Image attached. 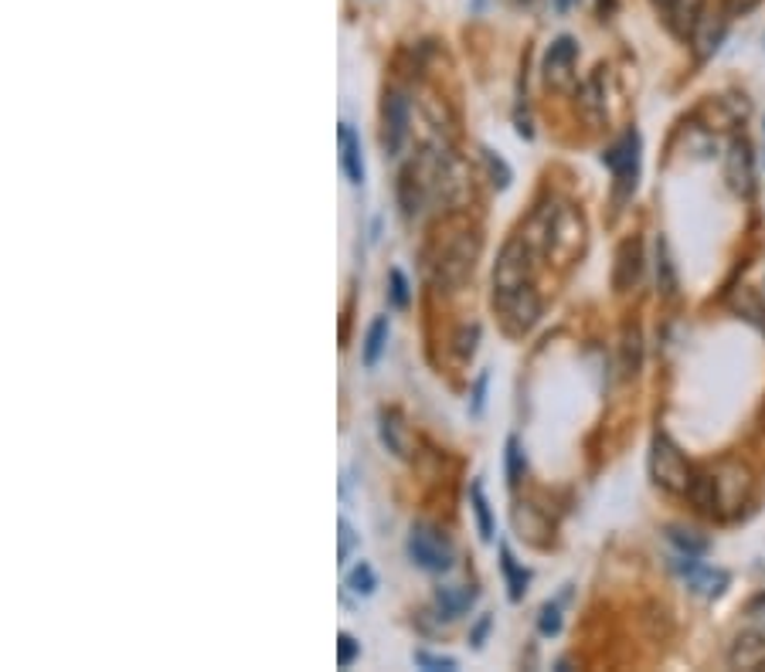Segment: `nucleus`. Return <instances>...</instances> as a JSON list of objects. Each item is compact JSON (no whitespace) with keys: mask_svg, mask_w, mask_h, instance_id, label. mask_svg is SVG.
Masks as SVG:
<instances>
[{"mask_svg":"<svg viewBox=\"0 0 765 672\" xmlns=\"http://www.w3.org/2000/svg\"><path fill=\"white\" fill-rule=\"evenodd\" d=\"M650 479L661 485V490L674 493V496H687L690 482H695V469L687 466L684 452L667 438L657 435L650 445Z\"/></svg>","mask_w":765,"mask_h":672,"instance_id":"obj_1","label":"nucleus"},{"mask_svg":"<svg viewBox=\"0 0 765 672\" xmlns=\"http://www.w3.org/2000/svg\"><path fill=\"white\" fill-rule=\"evenodd\" d=\"M494 310L510 336H524L541 320V295L531 282H524L518 289L494 292Z\"/></svg>","mask_w":765,"mask_h":672,"instance_id":"obj_2","label":"nucleus"},{"mask_svg":"<svg viewBox=\"0 0 765 672\" xmlns=\"http://www.w3.org/2000/svg\"><path fill=\"white\" fill-rule=\"evenodd\" d=\"M409 557H412V564L429 571V574H446L453 568V544L443 530H435L429 527V523H415L412 534H409V544H406Z\"/></svg>","mask_w":765,"mask_h":672,"instance_id":"obj_3","label":"nucleus"},{"mask_svg":"<svg viewBox=\"0 0 765 672\" xmlns=\"http://www.w3.org/2000/svg\"><path fill=\"white\" fill-rule=\"evenodd\" d=\"M640 133L636 130H627L623 136H619L606 154H602V164L612 170V180H616V201H627L633 191H636V180H640Z\"/></svg>","mask_w":765,"mask_h":672,"instance_id":"obj_4","label":"nucleus"},{"mask_svg":"<svg viewBox=\"0 0 765 672\" xmlns=\"http://www.w3.org/2000/svg\"><path fill=\"white\" fill-rule=\"evenodd\" d=\"M477 258H480V235L459 232L440 258V285L459 289L473 276V269H477Z\"/></svg>","mask_w":765,"mask_h":672,"instance_id":"obj_5","label":"nucleus"},{"mask_svg":"<svg viewBox=\"0 0 765 672\" xmlns=\"http://www.w3.org/2000/svg\"><path fill=\"white\" fill-rule=\"evenodd\" d=\"M531 245L524 242V235L510 238L503 245V251L497 255V269H494V292H507V289H518L524 282H531Z\"/></svg>","mask_w":765,"mask_h":672,"instance_id":"obj_6","label":"nucleus"},{"mask_svg":"<svg viewBox=\"0 0 765 672\" xmlns=\"http://www.w3.org/2000/svg\"><path fill=\"white\" fill-rule=\"evenodd\" d=\"M575 61H578L575 37H568V34L555 37L548 52H544V65H541L544 86L555 89V92H568L575 86Z\"/></svg>","mask_w":765,"mask_h":672,"instance_id":"obj_7","label":"nucleus"},{"mask_svg":"<svg viewBox=\"0 0 765 672\" xmlns=\"http://www.w3.org/2000/svg\"><path fill=\"white\" fill-rule=\"evenodd\" d=\"M381 143H385V154H402V146L409 139V126H412V105L406 92H388L385 96V109H381Z\"/></svg>","mask_w":765,"mask_h":672,"instance_id":"obj_8","label":"nucleus"},{"mask_svg":"<svg viewBox=\"0 0 765 672\" xmlns=\"http://www.w3.org/2000/svg\"><path fill=\"white\" fill-rule=\"evenodd\" d=\"M724 180L735 194L752 198L755 191V160H752V146L749 139H732L724 157Z\"/></svg>","mask_w":765,"mask_h":672,"instance_id":"obj_9","label":"nucleus"},{"mask_svg":"<svg viewBox=\"0 0 765 672\" xmlns=\"http://www.w3.org/2000/svg\"><path fill=\"white\" fill-rule=\"evenodd\" d=\"M674 568H677V574H684V578H687V587L695 591V594H701V597H718V594L728 587V574H724V571H714V568L698 564V557L680 553V557L674 560Z\"/></svg>","mask_w":765,"mask_h":672,"instance_id":"obj_10","label":"nucleus"},{"mask_svg":"<svg viewBox=\"0 0 765 672\" xmlns=\"http://www.w3.org/2000/svg\"><path fill=\"white\" fill-rule=\"evenodd\" d=\"M728 665L739 672L765 669V635L762 631H739L735 642L728 646Z\"/></svg>","mask_w":765,"mask_h":672,"instance_id":"obj_11","label":"nucleus"},{"mask_svg":"<svg viewBox=\"0 0 765 672\" xmlns=\"http://www.w3.org/2000/svg\"><path fill=\"white\" fill-rule=\"evenodd\" d=\"M477 597H480V591L473 587V584H450V587L435 591L432 605H435V612H440V618L456 621V618H463L473 605H477Z\"/></svg>","mask_w":765,"mask_h":672,"instance_id":"obj_12","label":"nucleus"},{"mask_svg":"<svg viewBox=\"0 0 765 672\" xmlns=\"http://www.w3.org/2000/svg\"><path fill=\"white\" fill-rule=\"evenodd\" d=\"M664 14H667V24H670V31L680 37V42H690V34L698 31L701 18L708 11H705V0H674Z\"/></svg>","mask_w":765,"mask_h":672,"instance_id":"obj_13","label":"nucleus"},{"mask_svg":"<svg viewBox=\"0 0 765 672\" xmlns=\"http://www.w3.org/2000/svg\"><path fill=\"white\" fill-rule=\"evenodd\" d=\"M640 269H643V245L636 238L623 242V248H619V255H616V289L619 292L633 289L640 279Z\"/></svg>","mask_w":765,"mask_h":672,"instance_id":"obj_14","label":"nucleus"},{"mask_svg":"<svg viewBox=\"0 0 765 672\" xmlns=\"http://www.w3.org/2000/svg\"><path fill=\"white\" fill-rule=\"evenodd\" d=\"M337 143H341V167L351 183H364V157H361V139L351 123L337 126Z\"/></svg>","mask_w":765,"mask_h":672,"instance_id":"obj_15","label":"nucleus"},{"mask_svg":"<svg viewBox=\"0 0 765 672\" xmlns=\"http://www.w3.org/2000/svg\"><path fill=\"white\" fill-rule=\"evenodd\" d=\"M690 503L705 516H721V490H718V472H701L690 482Z\"/></svg>","mask_w":765,"mask_h":672,"instance_id":"obj_16","label":"nucleus"},{"mask_svg":"<svg viewBox=\"0 0 765 672\" xmlns=\"http://www.w3.org/2000/svg\"><path fill=\"white\" fill-rule=\"evenodd\" d=\"M721 42H724V18L705 14L701 24H698V31L690 34V45H695L698 61H708V58L721 48Z\"/></svg>","mask_w":765,"mask_h":672,"instance_id":"obj_17","label":"nucleus"},{"mask_svg":"<svg viewBox=\"0 0 765 672\" xmlns=\"http://www.w3.org/2000/svg\"><path fill=\"white\" fill-rule=\"evenodd\" d=\"M378 422H381L378 432H381V441H385L388 452L398 456V459H409L412 456V441H409V432H406L402 418H398L395 411H381Z\"/></svg>","mask_w":765,"mask_h":672,"instance_id":"obj_18","label":"nucleus"},{"mask_svg":"<svg viewBox=\"0 0 765 672\" xmlns=\"http://www.w3.org/2000/svg\"><path fill=\"white\" fill-rule=\"evenodd\" d=\"M500 571H503V581H507V597H510V602H521L531 574L518 564V557L510 553V547H500Z\"/></svg>","mask_w":765,"mask_h":672,"instance_id":"obj_19","label":"nucleus"},{"mask_svg":"<svg viewBox=\"0 0 765 672\" xmlns=\"http://www.w3.org/2000/svg\"><path fill=\"white\" fill-rule=\"evenodd\" d=\"M388 333H391L388 316H375V323L368 326V336H364V347H361L364 367H378V360H381V354L388 347Z\"/></svg>","mask_w":765,"mask_h":672,"instance_id":"obj_20","label":"nucleus"},{"mask_svg":"<svg viewBox=\"0 0 765 672\" xmlns=\"http://www.w3.org/2000/svg\"><path fill=\"white\" fill-rule=\"evenodd\" d=\"M469 503H473V513H477V530H480V540H494V530H497V523H494V509H490V500L484 493V485L480 482H473V490H469Z\"/></svg>","mask_w":765,"mask_h":672,"instance_id":"obj_21","label":"nucleus"},{"mask_svg":"<svg viewBox=\"0 0 765 672\" xmlns=\"http://www.w3.org/2000/svg\"><path fill=\"white\" fill-rule=\"evenodd\" d=\"M599 86H602V68L592 75V79L581 86V109L589 112V120L592 123H602L606 120V96L599 92Z\"/></svg>","mask_w":765,"mask_h":672,"instance_id":"obj_22","label":"nucleus"},{"mask_svg":"<svg viewBox=\"0 0 765 672\" xmlns=\"http://www.w3.org/2000/svg\"><path fill=\"white\" fill-rule=\"evenodd\" d=\"M657 285L667 299L677 295V269H674V258H670V248L664 238L657 242Z\"/></svg>","mask_w":765,"mask_h":672,"instance_id":"obj_23","label":"nucleus"},{"mask_svg":"<svg viewBox=\"0 0 765 672\" xmlns=\"http://www.w3.org/2000/svg\"><path fill=\"white\" fill-rule=\"evenodd\" d=\"M667 540H670L680 553H687V557H705V553H708V537H698L695 530L670 527V530H667Z\"/></svg>","mask_w":765,"mask_h":672,"instance_id":"obj_24","label":"nucleus"},{"mask_svg":"<svg viewBox=\"0 0 765 672\" xmlns=\"http://www.w3.org/2000/svg\"><path fill=\"white\" fill-rule=\"evenodd\" d=\"M480 157H484V164H487L490 183L497 187V191H507L510 180H514V170H510V167H507V160H503L500 154H494L490 146H484V149H480Z\"/></svg>","mask_w":765,"mask_h":672,"instance_id":"obj_25","label":"nucleus"},{"mask_svg":"<svg viewBox=\"0 0 765 672\" xmlns=\"http://www.w3.org/2000/svg\"><path fill=\"white\" fill-rule=\"evenodd\" d=\"M347 587H351L354 594H361V597L375 594L378 578H375V568L368 564V560H361V564H354V568H351V574H347Z\"/></svg>","mask_w":765,"mask_h":672,"instance_id":"obj_26","label":"nucleus"},{"mask_svg":"<svg viewBox=\"0 0 765 672\" xmlns=\"http://www.w3.org/2000/svg\"><path fill=\"white\" fill-rule=\"evenodd\" d=\"M388 299H391L395 310H409L412 306V285H409V279H406L402 269H391L388 272Z\"/></svg>","mask_w":765,"mask_h":672,"instance_id":"obj_27","label":"nucleus"},{"mask_svg":"<svg viewBox=\"0 0 765 672\" xmlns=\"http://www.w3.org/2000/svg\"><path fill=\"white\" fill-rule=\"evenodd\" d=\"M507 482L510 485H518L521 482V475H524V448H521V438H514L510 435L507 438Z\"/></svg>","mask_w":765,"mask_h":672,"instance_id":"obj_28","label":"nucleus"},{"mask_svg":"<svg viewBox=\"0 0 765 672\" xmlns=\"http://www.w3.org/2000/svg\"><path fill=\"white\" fill-rule=\"evenodd\" d=\"M640 354H643L640 329H627V336H623V373L627 378H633V373L640 370Z\"/></svg>","mask_w":765,"mask_h":672,"instance_id":"obj_29","label":"nucleus"},{"mask_svg":"<svg viewBox=\"0 0 765 672\" xmlns=\"http://www.w3.org/2000/svg\"><path fill=\"white\" fill-rule=\"evenodd\" d=\"M412 662H415L419 669H429V672H453V669H459L456 659H450V656H432V652H425V649L412 652Z\"/></svg>","mask_w":765,"mask_h":672,"instance_id":"obj_30","label":"nucleus"},{"mask_svg":"<svg viewBox=\"0 0 765 672\" xmlns=\"http://www.w3.org/2000/svg\"><path fill=\"white\" fill-rule=\"evenodd\" d=\"M477 344H480V326H477V323L463 326V329L456 333V354H459L463 360H469L473 354H477Z\"/></svg>","mask_w":765,"mask_h":672,"instance_id":"obj_31","label":"nucleus"},{"mask_svg":"<svg viewBox=\"0 0 765 672\" xmlns=\"http://www.w3.org/2000/svg\"><path fill=\"white\" fill-rule=\"evenodd\" d=\"M354 544H357L354 527L347 519H337V564H347L351 553H354Z\"/></svg>","mask_w":765,"mask_h":672,"instance_id":"obj_32","label":"nucleus"},{"mask_svg":"<svg viewBox=\"0 0 765 672\" xmlns=\"http://www.w3.org/2000/svg\"><path fill=\"white\" fill-rule=\"evenodd\" d=\"M357 656H361V642H354V635L341 631V639H337V665L347 669V665H354Z\"/></svg>","mask_w":765,"mask_h":672,"instance_id":"obj_33","label":"nucleus"},{"mask_svg":"<svg viewBox=\"0 0 765 672\" xmlns=\"http://www.w3.org/2000/svg\"><path fill=\"white\" fill-rule=\"evenodd\" d=\"M537 631H541V635H558V631H562V612H558V605H544V608H541Z\"/></svg>","mask_w":765,"mask_h":672,"instance_id":"obj_34","label":"nucleus"},{"mask_svg":"<svg viewBox=\"0 0 765 672\" xmlns=\"http://www.w3.org/2000/svg\"><path fill=\"white\" fill-rule=\"evenodd\" d=\"M487 384H490V373L487 370H480V378H477V384H473V401H469V411L473 415H484V404H487Z\"/></svg>","mask_w":765,"mask_h":672,"instance_id":"obj_35","label":"nucleus"},{"mask_svg":"<svg viewBox=\"0 0 765 672\" xmlns=\"http://www.w3.org/2000/svg\"><path fill=\"white\" fill-rule=\"evenodd\" d=\"M490 628H494V615H484L477 625H473V628H469V649H477V652H480V649L487 646Z\"/></svg>","mask_w":765,"mask_h":672,"instance_id":"obj_36","label":"nucleus"},{"mask_svg":"<svg viewBox=\"0 0 765 672\" xmlns=\"http://www.w3.org/2000/svg\"><path fill=\"white\" fill-rule=\"evenodd\" d=\"M758 4H762V0H724V18H745Z\"/></svg>","mask_w":765,"mask_h":672,"instance_id":"obj_37","label":"nucleus"},{"mask_svg":"<svg viewBox=\"0 0 765 672\" xmlns=\"http://www.w3.org/2000/svg\"><path fill=\"white\" fill-rule=\"evenodd\" d=\"M575 4H578V0H555V11H562V14H565V11H572Z\"/></svg>","mask_w":765,"mask_h":672,"instance_id":"obj_38","label":"nucleus"},{"mask_svg":"<svg viewBox=\"0 0 765 672\" xmlns=\"http://www.w3.org/2000/svg\"><path fill=\"white\" fill-rule=\"evenodd\" d=\"M762 621H765V597H758V602H755V608H752Z\"/></svg>","mask_w":765,"mask_h":672,"instance_id":"obj_39","label":"nucleus"},{"mask_svg":"<svg viewBox=\"0 0 765 672\" xmlns=\"http://www.w3.org/2000/svg\"><path fill=\"white\" fill-rule=\"evenodd\" d=\"M653 4H657V8H664V11H667V8L674 4V0H653Z\"/></svg>","mask_w":765,"mask_h":672,"instance_id":"obj_40","label":"nucleus"},{"mask_svg":"<svg viewBox=\"0 0 765 672\" xmlns=\"http://www.w3.org/2000/svg\"><path fill=\"white\" fill-rule=\"evenodd\" d=\"M524 4H531V0H524Z\"/></svg>","mask_w":765,"mask_h":672,"instance_id":"obj_41","label":"nucleus"}]
</instances>
